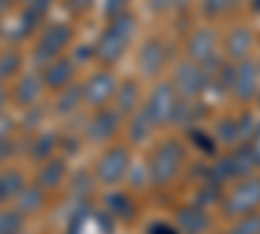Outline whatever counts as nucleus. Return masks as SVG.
I'll list each match as a JSON object with an SVG mask.
<instances>
[{
	"instance_id": "nucleus-1",
	"label": "nucleus",
	"mask_w": 260,
	"mask_h": 234,
	"mask_svg": "<svg viewBox=\"0 0 260 234\" xmlns=\"http://www.w3.org/2000/svg\"><path fill=\"white\" fill-rule=\"evenodd\" d=\"M133 34H136V16L130 11L110 18V24H107V29L99 34L96 45H94V57L104 62V65H112V62H117L125 55Z\"/></svg>"
},
{
	"instance_id": "nucleus-2",
	"label": "nucleus",
	"mask_w": 260,
	"mask_h": 234,
	"mask_svg": "<svg viewBox=\"0 0 260 234\" xmlns=\"http://www.w3.org/2000/svg\"><path fill=\"white\" fill-rule=\"evenodd\" d=\"M182 161H185V148L180 141L169 138V141L159 143L154 148V154H151V161H148V182L156 187L169 185L180 175Z\"/></svg>"
},
{
	"instance_id": "nucleus-3",
	"label": "nucleus",
	"mask_w": 260,
	"mask_h": 234,
	"mask_svg": "<svg viewBox=\"0 0 260 234\" xmlns=\"http://www.w3.org/2000/svg\"><path fill=\"white\" fill-rule=\"evenodd\" d=\"M226 216H245L260 208V177H242L221 200Z\"/></svg>"
},
{
	"instance_id": "nucleus-4",
	"label": "nucleus",
	"mask_w": 260,
	"mask_h": 234,
	"mask_svg": "<svg viewBox=\"0 0 260 234\" xmlns=\"http://www.w3.org/2000/svg\"><path fill=\"white\" fill-rule=\"evenodd\" d=\"M71 39H73V29L68 24H50L45 31H42V37L37 39V45H34V65L39 68H45L47 62H52L55 57L62 55V50L71 45Z\"/></svg>"
},
{
	"instance_id": "nucleus-5",
	"label": "nucleus",
	"mask_w": 260,
	"mask_h": 234,
	"mask_svg": "<svg viewBox=\"0 0 260 234\" xmlns=\"http://www.w3.org/2000/svg\"><path fill=\"white\" fill-rule=\"evenodd\" d=\"M255 159L250 154V148H237V151L221 156V159H216V164L211 166V172H208V180L213 182H229V180H242V177H250V172L255 169Z\"/></svg>"
},
{
	"instance_id": "nucleus-6",
	"label": "nucleus",
	"mask_w": 260,
	"mask_h": 234,
	"mask_svg": "<svg viewBox=\"0 0 260 234\" xmlns=\"http://www.w3.org/2000/svg\"><path fill=\"white\" fill-rule=\"evenodd\" d=\"M187 57L192 62H198V65H203V71L208 73V81H211L216 68L221 65L219 55H216V31L213 29H195L187 37Z\"/></svg>"
},
{
	"instance_id": "nucleus-7",
	"label": "nucleus",
	"mask_w": 260,
	"mask_h": 234,
	"mask_svg": "<svg viewBox=\"0 0 260 234\" xmlns=\"http://www.w3.org/2000/svg\"><path fill=\"white\" fill-rule=\"evenodd\" d=\"M177 99H180V94L175 91L172 83H156L154 91L148 94L143 107H146L148 117L154 120L156 127L172 122V117H175V107H177Z\"/></svg>"
},
{
	"instance_id": "nucleus-8",
	"label": "nucleus",
	"mask_w": 260,
	"mask_h": 234,
	"mask_svg": "<svg viewBox=\"0 0 260 234\" xmlns=\"http://www.w3.org/2000/svg\"><path fill=\"white\" fill-rule=\"evenodd\" d=\"M208 73L203 71V65H198V62H180L177 71H175V81H172V86H175V91L185 99H195L201 96L208 86Z\"/></svg>"
},
{
	"instance_id": "nucleus-9",
	"label": "nucleus",
	"mask_w": 260,
	"mask_h": 234,
	"mask_svg": "<svg viewBox=\"0 0 260 234\" xmlns=\"http://www.w3.org/2000/svg\"><path fill=\"white\" fill-rule=\"evenodd\" d=\"M130 172V154L125 146H112L96 164V180L102 185H117Z\"/></svg>"
},
{
	"instance_id": "nucleus-10",
	"label": "nucleus",
	"mask_w": 260,
	"mask_h": 234,
	"mask_svg": "<svg viewBox=\"0 0 260 234\" xmlns=\"http://www.w3.org/2000/svg\"><path fill=\"white\" fill-rule=\"evenodd\" d=\"M115 91H117V81L110 71H99L83 83V99L91 107H104L115 96Z\"/></svg>"
},
{
	"instance_id": "nucleus-11",
	"label": "nucleus",
	"mask_w": 260,
	"mask_h": 234,
	"mask_svg": "<svg viewBox=\"0 0 260 234\" xmlns=\"http://www.w3.org/2000/svg\"><path fill=\"white\" fill-rule=\"evenodd\" d=\"M120 120H122V115H120L115 107H112V110H96V112L91 115V120L86 122V138H89L91 143L110 141V138L117 133Z\"/></svg>"
},
{
	"instance_id": "nucleus-12",
	"label": "nucleus",
	"mask_w": 260,
	"mask_h": 234,
	"mask_svg": "<svg viewBox=\"0 0 260 234\" xmlns=\"http://www.w3.org/2000/svg\"><path fill=\"white\" fill-rule=\"evenodd\" d=\"M167 62V45L161 39H146L138 50V71L146 78H154L161 73Z\"/></svg>"
},
{
	"instance_id": "nucleus-13",
	"label": "nucleus",
	"mask_w": 260,
	"mask_h": 234,
	"mask_svg": "<svg viewBox=\"0 0 260 234\" xmlns=\"http://www.w3.org/2000/svg\"><path fill=\"white\" fill-rule=\"evenodd\" d=\"M257 78H260V68L252 60H240V65L234 68V83L232 91L240 102H250L257 94Z\"/></svg>"
},
{
	"instance_id": "nucleus-14",
	"label": "nucleus",
	"mask_w": 260,
	"mask_h": 234,
	"mask_svg": "<svg viewBox=\"0 0 260 234\" xmlns=\"http://www.w3.org/2000/svg\"><path fill=\"white\" fill-rule=\"evenodd\" d=\"M73 73H76V65L68 60V57H55L52 62H47L45 68H42V78H45V86L47 89H65V86H71V81H73Z\"/></svg>"
},
{
	"instance_id": "nucleus-15",
	"label": "nucleus",
	"mask_w": 260,
	"mask_h": 234,
	"mask_svg": "<svg viewBox=\"0 0 260 234\" xmlns=\"http://www.w3.org/2000/svg\"><path fill=\"white\" fill-rule=\"evenodd\" d=\"M175 226L180 229V234H203L211 221L206 216V211L198 208V206H187V208H180L177 216H175Z\"/></svg>"
},
{
	"instance_id": "nucleus-16",
	"label": "nucleus",
	"mask_w": 260,
	"mask_h": 234,
	"mask_svg": "<svg viewBox=\"0 0 260 234\" xmlns=\"http://www.w3.org/2000/svg\"><path fill=\"white\" fill-rule=\"evenodd\" d=\"M42 89H45V78L42 73H26L21 76V81L13 86V102L21 104V107H29L42 96Z\"/></svg>"
},
{
	"instance_id": "nucleus-17",
	"label": "nucleus",
	"mask_w": 260,
	"mask_h": 234,
	"mask_svg": "<svg viewBox=\"0 0 260 234\" xmlns=\"http://www.w3.org/2000/svg\"><path fill=\"white\" fill-rule=\"evenodd\" d=\"M112 102H115V110H117L122 117H130V115L138 110V102H141L138 83H136V81H125V83H120L117 91H115V96H112Z\"/></svg>"
},
{
	"instance_id": "nucleus-18",
	"label": "nucleus",
	"mask_w": 260,
	"mask_h": 234,
	"mask_svg": "<svg viewBox=\"0 0 260 234\" xmlns=\"http://www.w3.org/2000/svg\"><path fill=\"white\" fill-rule=\"evenodd\" d=\"M65 172H68L65 159H47L45 164L39 166V172H37V185L45 187V190H55V187L62 185Z\"/></svg>"
},
{
	"instance_id": "nucleus-19",
	"label": "nucleus",
	"mask_w": 260,
	"mask_h": 234,
	"mask_svg": "<svg viewBox=\"0 0 260 234\" xmlns=\"http://www.w3.org/2000/svg\"><path fill=\"white\" fill-rule=\"evenodd\" d=\"M250 50H252V34H250V29H245V26L232 29L229 37H226V55L240 62V60H247Z\"/></svg>"
},
{
	"instance_id": "nucleus-20",
	"label": "nucleus",
	"mask_w": 260,
	"mask_h": 234,
	"mask_svg": "<svg viewBox=\"0 0 260 234\" xmlns=\"http://www.w3.org/2000/svg\"><path fill=\"white\" fill-rule=\"evenodd\" d=\"M57 141H60V138H57L55 130H39V133L31 138V143H29V156L37 159V161H47V159H52Z\"/></svg>"
},
{
	"instance_id": "nucleus-21",
	"label": "nucleus",
	"mask_w": 260,
	"mask_h": 234,
	"mask_svg": "<svg viewBox=\"0 0 260 234\" xmlns=\"http://www.w3.org/2000/svg\"><path fill=\"white\" fill-rule=\"evenodd\" d=\"M154 127L156 125H154V120L148 117L146 107H138L133 115H130V122H127V138H130V143H143L151 136Z\"/></svg>"
},
{
	"instance_id": "nucleus-22",
	"label": "nucleus",
	"mask_w": 260,
	"mask_h": 234,
	"mask_svg": "<svg viewBox=\"0 0 260 234\" xmlns=\"http://www.w3.org/2000/svg\"><path fill=\"white\" fill-rule=\"evenodd\" d=\"M83 86L78 83H71V86H65L57 91V99H55V112L57 115H73L81 104H83Z\"/></svg>"
},
{
	"instance_id": "nucleus-23",
	"label": "nucleus",
	"mask_w": 260,
	"mask_h": 234,
	"mask_svg": "<svg viewBox=\"0 0 260 234\" xmlns=\"http://www.w3.org/2000/svg\"><path fill=\"white\" fill-rule=\"evenodd\" d=\"M24 187H26V180L18 169H6V172H0V203L16 200L21 193H24Z\"/></svg>"
},
{
	"instance_id": "nucleus-24",
	"label": "nucleus",
	"mask_w": 260,
	"mask_h": 234,
	"mask_svg": "<svg viewBox=\"0 0 260 234\" xmlns=\"http://www.w3.org/2000/svg\"><path fill=\"white\" fill-rule=\"evenodd\" d=\"M42 203H45V187H39L34 182V185H26L24 193L16 198V211L21 216H29V214H34V211L42 208Z\"/></svg>"
},
{
	"instance_id": "nucleus-25",
	"label": "nucleus",
	"mask_w": 260,
	"mask_h": 234,
	"mask_svg": "<svg viewBox=\"0 0 260 234\" xmlns=\"http://www.w3.org/2000/svg\"><path fill=\"white\" fill-rule=\"evenodd\" d=\"M104 208L110 211V214L115 216V219H133V214H136V206H133V200H130L125 193H110L104 198Z\"/></svg>"
},
{
	"instance_id": "nucleus-26",
	"label": "nucleus",
	"mask_w": 260,
	"mask_h": 234,
	"mask_svg": "<svg viewBox=\"0 0 260 234\" xmlns=\"http://www.w3.org/2000/svg\"><path fill=\"white\" fill-rule=\"evenodd\" d=\"M21 65H24V60H21L18 50H3L0 52V81L13 78L21 71Z\"/></svg>"
},
{
	"instance_id": "nucleus-27",
	"label": "nucleus",
	"mask_w": 260,
	"mask_h": 234,
	"mask_svg": "<svg viewBox=\"0 0 260 234\" xmlns=\"http://www.w3.org/2000/svg\"><path fill=\"white\" fill-rule=\"evenodd\" d=\"M195 117H201V107H198V104H195L192 99L180 96V99H177V107H175V117H172V122H177V125H190Z\"/></svg>"
},
{
	"instance_id": "nucleus-28",
	"label": "nucleus",
	"mask_w": 260,
	"mask_h": 234,
	"mask_svg": "<svg viewBox=\"0 0 260 234\" xmlns=\"http://www.w3.org/2000/svg\"><path fill=\"white\" fill-rule=\"evenodd\" d=\"M89 216H91L89 200H81V203L71 211L68 221H65V231H68V234H81V229H83V224H86V219H89Z\"/></svg>"
},
{
	"instance_id": "nucleus-29",
	"label": "nucleus",
	"mask_w": 260,
	"mask_h": 234,
	"mask_svg": "<svg viewBox=\"0 0 260 234\" xmlns=\"http://www.w3.org/2000/svg\"><path fill=\"white\" fill-rule=\"evenodd\" d=\"M216 141H221V143H237V141H242V133H240V122L237 120H219V125H216V130H213Z\"/></svg>"
},
{
	"instance_id": "nucleus-30",
	"label": "nucleus",
	"mask_w": 260,
	"mask_h": 234,
	"mask_svg": "<svg viewBox=\"0 0 260 234\" xmlns=\"http://www.w3.org/2000/svg\"><path fill=\"white\" fill-rule=\"evenodd\" d=\"M21 216L16 208L0 211V234H21Z\"/></svg>"
},
{
	"instance_id": "nucleus-31",
	"label": "nucleus",
	"mask_w": 260,
	"mask_h": 234,
	"mask_svg": "<svg viewBox=\"0 0 260 234\" xmlns=\"http://www.w3.org/2000/svg\"><path fill=\"white\" fill-rule=\"evenodd\" d=\"M229 234H260V214H255V211H252V214L240 216V221L232 226Z\"/></svg>"
},
{
	"instance_id": "nucleus-32",
	"label": "nucleus",
	"mask_w": 260,
	"mask_h": 234,
	"mask_svg": "<svg viewBox=\"0 0 260 234\" xmlns=\"http://www.w3.org/2000/svg\"><path fill=\"white\" fill-rule=\"evenodd\" d=\"M99 180H91L86 172H76L73 180H71V190H73V195L76 198H86V195H91V190Z\"/></svg>"
},
{
	"instance_id": "nucleus-33",
	"label": "nucleus",
	"mask_w": 260,
	"mask_h": 234,
	"mask_svg": "<svg viewBox=\"0 0 260 234\" xmlns=\"http://www.w3.org/2000/svg\"><path fill=\"white\" fill-rule=\"evenodd\" d=\"M190 141L198 146V151H201V154H208V156L216 154V143H213V138H211L208 133L195 130V127H192V130H190Z\"/></svg>"
},
{
	"instance_id": "nucleus-34",
	"label": "nucleus",
	"mask_w": 260,
	"mask_h": 234,
	"mask_svg": "<svg viewBox=\"0 0 260 234\" xmlns=\"http://www.w3.org/2000/svg\"><path fill=\"white\" fill-rule=\"evenodd\" d=\"M229 6H234V0H203V13L206 16H221L229 11Z\"/></svg>"
},
{
	"instance_id": "nucleus-35",
	"label": "nucleus",
	"mask_w": 260,
	"mask_h": 234,
	"mask_svg": "<svg viewBox=\"0 0 260 234\" xmlns=\"http://www.w3.org/2000/svg\"><path fill=\"white\" fill-rule=\"evenodd\" d=\"M127 6H130V0H104L102 13H104L107 18H115V16L125 13V11H127Z\"/></svg>"
},
{
	"instance_id": "nucleus-36",
	"label": "nucleus",
	"mask_w": 260,
	"mask_h": 234,
	"mask_svg": "<svg viewBox=\"0 0 260 234\" xmlns=\"http://www.w3.org/2000/svg\"><path fill=\"white\" fill-rule=\"evenodd\" d=\"M247 148H250L255 164L260 166V125H255V130H252V136H250V141H247Z\"/></svg>"
},
{
	"instance_id": "nucleus-37",
	"label": "nucleus",
	"mask_w": 260,
	"mask_h": 234,
	"mask_svg": "<svg viewBox=\"0 0 260 234\" xmlns=\"http://www.w3.org/2000/svg\"><path fill=\"white\" fill-rule=\"evenodd\" d=\"M146 234H180V229L167 224V221H154V224L146 229Z\"/></svg>"
},
{
	"instance_id": "nucleus-38",
	"label": "nucleus",
	"mask_w": 260,
	"mask_h": 234,
	"mask_svg": "<svg viewBox=\"0 0 260 234\" xmlns=\"http://www.w3.org/2000/svg\"><path fill=\"white\" fill-rule=\"evenodd\" d=\"M65 6H68V11L71 13H86L91 6H94V0H65Z\"/></svg>"
},
{
	"instance_id": "nucleus-39",
	"label": "nucleus",
	"mask_w": 260,
	"mask_h": 234,
	"mask_svg": "<svg viewBox=\"0 0 260 234\" xmlns=\"http://www.w3.org/2000/svg\"><path fill=\"white\" fill-rule=\"evenodd\" d=\"M148 6H151V11H154V13H164L172 6H177V0H148Z\"/></svg>"
},
{
	"instance_id": "nucleus-40",
	"label": "nucleus",
	"mask_w": 260,
	"mask_h": 234,
	"mask_svg": "<svg viewBox=\"0 0 260 234\" xmlns=\"http://www.w3.org/2000/svg\"><path fill=\"white\" fill-rule=\"evenodd\" d=\"M11 130H13V120L6 117V115H0V141H6L11 136Z\"/></svg>"
},
{
	"instance_id": "nucleus-41",
	"label": "nucleus",
	"mask_w": 260,
	"mask_h": 234,
	"mask_svg": "<svg viewBox=\"0 0 260 234\" xmlns=\"http://www.w3.org/2000/svg\"><path fill=\"white\" fill-rule=\"evenodd\" d=\"M11 151H13V138L8 136L6 141H0V161H6L11 156Z\"/></svg>"
},
{
	"instance_id": "nucleus-42",
	"label": "nucleus",
	"mask_w": 260,
	"mask_h": 234,
	"mask_svg": "<svg viewBox=\"0 0 260 234\" xmlns=\"http://www.w3.org/2000/svg\"><path fill=\"white\" fill-rule=\"evenodd\" d=\"M11 6H13V0H0V18L11 11Z\"/></svg>"
},
{
	"instance_id": "nucleus-43",
	"label": "nucleus",
	"mask_w": 260,
	"mask_h": 234,
	"mask_svg": "<svg viewBox=\"0 0 260 234\" xmlns=\"http://www.w3.org/2000/svg\"><path fill=\"white\" fill-rule=\"evenodd\" d=\"M6 102H8V94H6V89L0 86V115H3V107H6Z\"/></svg>"
},
{
	"instance_id": "nucleus-44",
	"label": "nucleus",
	"mask_w": 260,
	"mask_h": 234,
	"mask_svg": "<svg viewBox=\"0 0 260 234\" xmlns=\"http://www.w3.org/2000/svg\"><path fill=\"white\" fill-rule=\"evenodd\" d=\"M252 6H255V11L260 13V0H252Z\"/></svg>"
},
{
	"instance_id": "nucleus-45",
	"label": "nucleus",
	"mask_w": 260,
	"mask_h": 234,
	"mask_svg": "<svg viewBox=\"0 0 260 234\" xmlns=\"http://www.w3.org/2000/svg\"><path fill=\"white\" fill-rule=\"evenodd\" d=\"M234 3H242V0H234Z\"/></svg>"
},
{
	"instance_id": "nucleus-46",
	"label": "nucleus",
	"mask_w": 260,
	"mask_h": 234,
	"mask_svg": "<svg viewBox=\"0 0 260 234\" xmlns=\"http://www.w3.org/2000/svg\"><path fill=\"white\" fill-rule=\"evenodd\" d=\"M24 3H29V0H24Z\"/></svg>"
},
{
	"instance_id": "nucleus-47",
	"label": "nucleus",
	"mask_w": 260,
	"mask_h": 234,
	"mask_svg": "<svg viewBox=\"0 0 260 234\" xmlns=\"http://www.w3.org/2000/svg\"><path fill=\"white\" fill-rule=\"evenodd\" d=\"M257 68H260V65H257Z\"/></svg>"
}]
</instances>
